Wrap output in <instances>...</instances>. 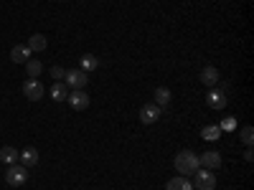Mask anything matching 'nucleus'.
I'll return each mask as SVG.
<instances>
[{
	"label": "nucleus",
	"mask_w": 254,
	"mask_h": 190,
	"mask_svg": "<svg viewBox=\"0 0 254 190\" xmlns=\"http://www.w3.org/2000/svg\"><path fill=\"white\" fill-rule=\"evenodd\" d=\"M206 104H208V107L211 109H224L226 107V104H229V99H226V92L224 89H211L208 94H206Z\"/></svg>",
	"instance_id": "0eeeda50"
},
{
	"label": "nucleus",
	"mask_w": 254,
	"mask_h": 190,
	"mask_svg": "<svg viewBox=\"0 0 254 190\" xmlns=\"http://www.w3.org/2000/svg\"><path fill=\"white\" fill-rule=\"evenodd\" d=\"M51 76H54V81H64V76H66V69L54 66V69H51Z\"/></svg>",
	"instance_id": "4be33fe9"
},
{
	"label": "nucleus",
	"mask_w": 254,
	"mask_h": 190,
	"mask_svg": "<svg viewBox=\"0 0 254 190\" xmlns=\"http://www.w3.org/2000/svg\"><path fill=\"white\" fill-rule=\"evenodd\" d=\"M26 46L31 48V53H36V51H46L49 41H46V36H41V33H33V36L28 38V44H26Z\"/></svg>",
	"instance_id": "4468645a"
},
{
	"label": "nucleus",
	"mask_w": 254,
	"mask_h": 190,
	"mask_svg": "<svg viewBox=\"0 0 254 190\" xmlns=\"http://www.w3.org/2000/svg\"><path fill=\"white\" fill-rule=\"evenodd\" d=\"M99 66V61H97V56H92V53H87V56H81V71H92V69H97Z\"/></svg>",
	"instance_id": "6ab92c4d"
},
{
	"label": "nucleus",
	"mask_w": 254,
	"mask_h": 190,
	"mask_svg": "<svg viewBox=\"0 0 254 190\" xmlns=\"http://www.w3.org/2000/svg\"><path fill=\"white\" fill-rule=\"evenodd\" d=\"M165 190H193V183H190L186 175L171 178V180H168V185H165Z\"/></svg>",
	"instance_id": "ddd939ff"
},
{
	"label": "nucleus",
	"mask_w": 254,
	"mask_h": 190,
	"mask_svg": "<svg viewBox=\"0 0 254 190\" xmlns=\"http://www.w3.org/2000/svg\"><path fill=\"white\" fill-rule=\"evenodd\" d=\"M18 162L23 165V167H36V162H38V152L33 150V147H26L23 152H18Z\"/></svg>",
	"instance_id": "f8f14e48"
},
{
	"label": "nucleus",
	"mask_w": 254,
	"mask_h": 190,
	"mask_svg": "<svg viewBox=\"0 0 254 190\" xmlns=\"http://www.w3.org/2000/svg\"><path fill=\"white\" fill-rule=\"evenodd\" d=\"M69 96V87L64 81H54V87H51V99L54 101H66Z\"/></svg>",
	"instance_id": "2eb2a0df"
},
{
	"label": "nucleus",
	"mask_w": 254,
	"mask_h": 190,
	"mask_svg": "<svg viewBox=\"0 0 254 190\" xmlns=\"http://www.w3.org/2000/svg\"><path fill=\"white\" fill-rule=\"evenodd\" d=\"M26 71H28V76H33V79H36L41 71H44V66H41V61H36V58H28V61H26Z\"/></svg>",
	"instance_id": "aec40b11"
},
{
	"label": "nucleus",
	"mask_w": 254,
	"mask_h": 190,
	"mask_svg": "<svg viewBox=\"0 0 254 190\" xmlns=\"http://www.w3.org/2000/svg\"><path fill=\"white\" fill-rule=\"evenodd\" d=\"M198 165L206 167V170H216V167L221 165V155H219L216 150H208V152L198 155Z\"/></svg>",
	"instance_id": "9d476101"
},
{
	"label": "nucleus",
	"mask_w": 254,
	"mask_h": 190,
	"mask_svg": "<svg viewBox=\"0 0 254 190\" xmlns=\"http://www.w3.org/2000/svg\"><path fill=\"white\" fill-rule=\"evenodd\" d=\"M198 81L203 84V87H211V89H216L219 87V81H221V74L216 66H203L201 74H198Z\"/></svg>",
	"instance_id": "423d86ee"
},
{
	"label": "nucleus",
	"mask_w": 254,
	"mask_h": 190,
	"mask_svg": "<svg viewBox=\"0 0 254 190\" xmlns=\"http://www.w3.org/2000/svg\"><path fill=\"white\" fill-rule=\"evenodd\" d=\"M193 190H214L216 188V178H214V170H206V167H198L193 173Z\"/></svg>",
	"instance_id": "7ed1b4c3"
},
{
	"label": "nucleus",
	"mask_w": 254,
	"mask_h": 190,
	"mask_svg": "<svg viewBox=\"0 0 254 190\" xmlns=\"http://www.w3.org/2000/svg\"><path fill=\"white\" fill-rule=\"evenodd\" d=\"M173 165H176V170H178V175H186V178H190L196 170H198V155L193 152V150H181L178 155H176V160H173Z\"/></svg>",
	"instance_id": "f257e3e1"
},
{
	"label": "nucleus",
	"mask_w": 254,
	"mask_h": 190,
	"mask_svg": "<svg viewBox=\"0 0 254 190\" xmlns=\"http://www.w3.org/2000/svg\"><path fill=\"white\" fill-rule=\"evenodd\" d=\"M64 84H66L69 89H84L89 84V74L81 71V69H74V71H66L64 76Z\"/></svg>",
	"instance_id": "20e7f679"
},
{
	"label": "nucleus",
	"mask_w": 254,
	"mask_h": 190,
	"mask_svg": "<svg viewBox=\"0 0 254 190\" xmlns=\"http://www.w3.org/2000/svg\"><path fill=\"white\" fill-rule=\"evenodd\" d=\"M31 56H33V53H31V48H28L26 44H15V46L10 48V61H13V63H26Z\"/></svg>",
	"instance_id": "9b49d317"
},
{
	"label": "nucleus",
	"mask_w": 254,
	"mask_h": 190,
	"mask_svg": "<svg viewBox=\"0 0 254 190\" xmlns=\"http://www.w3.org/2000/svg\"><path fill=\"white\" fill-rule=\"evenodd\" d=\"M160 114H163V109L158 107L155 101H153V104H145V107L140 109V122H142V124H155V122L160 119Z\"/></svg>",
	"instance_id": "6e6552de"
},
{
	"label": "nucleus",
	"mask_w": 254,
	"mask_h": 190,
	"mask_svg": "<svg viewBox=\"0 0 254 190\" xmlns=\"http://www.w3.org/2000/svg\"><path fill=\"white\" fill-rule=\"evenodd\" d=\"M201 137H203L206 142H216V140L221 137V127H219V124H206L203 130H201Z\"/></svg>",
	"instance_id": "a211bd4d"
},
{
	"label": "nucleus",
	"mask_w": 254,
	"mask_h": 190,
	"mask_svg": "<svg viewBox=\"0 0 254 190\" xmlns=\"http://www.w3.org/2000/svg\"><path fill=\"white\" fill-rule=\"evenodd\" d=\"M247 147H252L254 144V130H252V124H247V127H242V137H239Z\"/></svg>",
	"instance_id": "412c9836"
},
{
	"label": "nucleus",
	"mask_w": 254,
	"mask_h": 190,
	"mask_svg": "<svg viewBox=\"0 0 254 190\" xmlns=\"http://www.w3.org/2000/svg\"><path fill=\"white\" fill-rule=\"evenodd\" d=\"M242 157H244L247 162H252V160H254V152H252V147H247V150H244V155H242Z\"/></svg>",
	"instance_id": "5701e85b"
},
{
	"label": "nucleus",
	"mask_w": 254,
	"mask_h": 190,
	"mask_svg": "<svg viewBox=\"0 0 254 190\" xmlns=\"http://www.w3.org/2000/svg\"><path fill=\"white\" fill-rule=\"evenodd\" d=\"M26 180H28V167H23L20 162H15V165H8L5 183H8L10 188H20V185H26Z\"/></svg>",
	"instance_id": "f03ea898"
},
{
	"label": "nucleus",
	"mask_w": 254,
	"mask_h": 190,
	"mask_svg": "<svg viewBox=\"0 0 254 190\" xmlns=\"http://www.w3.org/2000/svg\"><path fill=\"white\" fill-rule=\"evenodd\" d=\"M171 99H173V94H171V89L168 87H158L155 89V104L163 109V107H168V104H171Z\"/></svg>",
	"instance_id": "f3484780"
},
{
	"label": "nucleus",
	"mask_w": 254,
	"mask_h": 190,
	"mask_svg": "<svg viewBox=\"0 0 254 190\" xmlns=\"http://www.w3.org/2000/svg\"><path fill=\"white\" fill-rule=\"evenodd\" d=\"M0 162H5V165H15V162H18V150H15V147H10V144L0 147Z\"/></svg>",
	"instance_id": "dca6fc26"
},
{
	"label": "nucleus",
	"mask_w": 254,
	"mask_h": 190,
	"mask_svg": "<svg viewBox=\"0 0 254 190\" xmlns=\"http://www.w3.org/2000/svg\"><path fill=\"white\" fill-rule=\"evenodd\" d=\"M66 101L71 104V107H74L76 112H84V109L89 107V101H92V99H89V94L84 92V89H71V92H69V96H66Z\"/></svg>",
	"instance_id": "39448f33"
},
{
	"label": "nucleus",
	"mask_w": 254,
	"mask_h": 190,
	"mask_svg": "<svg viewBox=\"0 0 254 190\" xmlns=\"http://www.w3.org/2000/svg\"><path fill=\"white\" fill-rule=\"evenodd\" d=\"M23 94H26V99L38 101L41 96H44V84H41L38 79H28V81L23 84Z\"/></svg>",
	"instance_id": "1a4fd4ad"
}]
</instances>
